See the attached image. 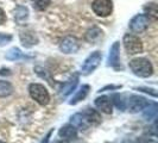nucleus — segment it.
Here are the masks:
<instances>
[{
  "label": "nucleus",
  "mask_w": 158,
  "mask_h": 143,
  "mask_svg": "<svg viewBox=\"0 0 158 143\" xmlns=\"http://www.w3.org/2000/svg\"><path fill=\"white\" fill-rule=\"evenodd\" d=\"M35 71H36V73L40 75L42 79H47V80H49L50 84H52V81L50 79V75H49V72H47L45 69H43L42 67H36Z\"/></svg>",
  "instance_id": "obj_25"
},
{
  "label": "nucleus",
  "mask_w": 158,
  "mask_h": 143,
  "mask_svg": "<svg viewBox=\"0 0 158 143\" xmlns=\"http://www.w3.org/2000/svg\"><path fill=\"white\" fill-rule=\"evenodd\" d=\"M12 41V36L11 35H6V33H0V47H4Z\"/></svg>",
  "instance_id": "obj_26"
},
{
  "label": "nucleus",
  "mask_w": 158,
  "mask_h": 143,
  "mask_svg": "<svg viewBox=\"0 0 158 143\" xmlns=\"http://www.w3.org/2000/svg\"><path fill=\"white\" fill-rule=\"evenodd\" d=\"M77 84H79V75H74L71 79H69L65 84H63V86L60 91L61 98H67L69 94H71L75 91Z\"/></svg>",
  "instance_id": "obj_11"
},
{
  "label": "nucleus",
  "mask_w": 158,
  "mask_h": 143,
  "mask_svg": "<svg viewBox=\"0 0 158 143\" xmlns=\"http://www.w3.org/2000/svg\"><path fill=\"white\" fill-rule=\"evenodd\" d=\"M31 1L33 8L37 10V11H44V10H47L48 6L51 2V0H31Z\"/></svg>",
  "instance_id": "obj_24"
},
{
  "label": "nucleus",
  "mask_w": 158,
  "mask_h": 143,
  "mask_svg": "<svg viewBox=\"0 0 158 143\" xmlns=\"http://www.w3.org/2000/svg\"><path fill=\"white\" fill-rule=\"evenodd\" d=\"M123 143H135V142H133V141H130V140H125Z\"/></svg>",
  "instance_id": "obj_32"
},
{
  "label": "nucleus",
  "mask_w": 158,
  "mask_h": 143,
  "mask_svg": "<svg viewBox=\"0 0 158 143\" xmlns=\"http://www.w3.org/2000/svg\"><path fill=\"white\" fill-rule=\"evenodd\" d=\"M58 143H63V142H58Z\"/></svg>",
  "instance_id": "obj_34"
},
{
  "label": "nucleus",
  "mask_w": 158,
  "mask_h": 143,
  "mask_svg": "<svg viewBox=\"0 0 158 143\" xmlns=\"http://www.w3.org/2000/svg\"><path fill=\"white\" fill-rule=\"evenodd\" d=\"M29 93L32 99L35 102H37L40 105L44 106V105H48L50 102L49 92L47 91V88L40 84H31L29 86Z\"/></svg>",
  "instance_id": "obj_2"
},
{
  "label": "nucleus",
  "mask_w": 158,
  "mask_h": 143,
  "mask_svg": "<svg viewBox=\"0 0 158 143\" xmlns=\"http://www.w3.org/2000/svg\"><path fill=\"white\" fill-rule=\"evenodd\" d=\"M6 19H7V18H6V15H5V12H4V11L0 8V25L5 23V22H6Z\"/></svg>",
  "instance_id": "obj_30"
},
{
  "label": "nucleus",
  "mask_w": 158,
  "mask_h": 143,
  "mask_svg": "<svg viewBox=\"0 0 158 143\" xmlns=\"http://www.w3.org/2000/svg\"><path fill=\"white\" fill-rule=\"evenodd\" d=\"M144 11L146 12V16L149 17L152 20H157L158 19V7L155 2L146 4L144 6Z\"/></svg>",
  "instance_id": "obj_20"
},
{
  "label": "nucleus",
  "mask_w": 158,
  "mask_h": 143,
  "mask_svg": "<svg viewBox=\"0 0 158 143\" xmlns=\"http://www.w3.org/2000/svg\"><path fill=\"white\" fill-rule=\"evenodd\" d=\"M5 57L7 60H10V61H18V60H22V58H30L29 56L24 55L23 53H22V50L17 47H13L11 48L10 50H7Z\"/></svg>",
  "instance_id": "obj_16"
},
{
  "label": "nucleus",
  "mask_w": 158,
  "mask_h": 143,
  "mask_svg": "<svg viewBox=\"0 0 158 143\" xmlns=\"http://www.w3.org/2000/svg\"><path fill=\"white\" fill-rule=\"evenodd\" d=\"M123 43H124V47L126 49L127 54H130V55H135V54H139L143 51L142 41L135 35H131V33L125 35Z\"/></svg>",
  "instance_id": "obj_4"
},
{
  "label": "nucleus",
  "mask_w": 158,
  "mask_h": 143,
  "mask_svg": "<svg viewBox=\"0 0 158 143\" xmlns=\"http://www.w3.org/2000/svg\"><path fill=\"white\" fill-rule=\"evenodd\" d=\"M94 13L99 17H108L113 11L112 0H94L92 2Z\"/></svg>",
  "instance_id": "obj_6"
},
{
  "label": "nucleus",
  "mask_w": 158,
  "mask_h": 143,
  "mask_svg": "<svg viewBox=\"0 0 158 143\" xmlns=\"http://www.w3.org/2000/svg\"><path fill=\"white\" fill-rule=\"evenodd\" d=\"M137 91H140V92H144V93H148V94L152 95L153 98H157V92L155 88H148V87H137L135 88Z\"/></svg>",
  "instance_id": "obj_27"
},
{
  "label": "nucleus",
  "mask_w": 158,
  "mask_h": 143,
  "mask_svg": "<svg viewBox=\"0 0 158 143\" xmlns=\"http://www.w3.org/2000/svg\"><path fill=\"white\" fill-rule=\"evenodd\" d=\"M0 143H5V142H1V141H0Z\"/></svg>",
  "instance_id": "obj_33"
},
{
  "label": "nucleus",
  "mask_w": 158,
  "mask_h": 143,
  "mask_svg": "<svg viewBox=\"0 0 158 143\" xmlns=\"http://www.w3.org/2000/svg\"><path fill=\"white\" fill-rule=\"evenodd\" d=\"M60 49L64 54H74L80 49V42L74 36H67L60 44Z\"/></svg>",
  "instance_id": "obj_8"
},
{
  "label": "nucleus",
  "mask_w": 158,
  "mask_h": 143,
  "mask_svg": "<svg viewBox=\"0 0 158 143\" xmlns=\"http://www.w3.org/2000/svg\"><path fill=\"white\" fill-rule=\"evenodd\" d=\"M29 18V10L25 6H18L16 8V15H15V19L17 23L22 24Z\"/></svg>",
  "instance_id": "obj_18"
},
{
  "label": "nucleus",
  "mask_w": 158,
  "mask_h": 143,
  "mask_svg": "<svg viewBox=\"0 0 158 143\" xmlns=\"http://www.w3.org/2000/svg\"><path fill=\"white\" fill-rule=\"evenodd\" d=\"M52 132H54V129H51V130L48 132L47 136H45V137L42 140V142H40V143H49V141H50V137H51V135H52Z\"/></svg>",
  "instance_id": "obj_29"
},
{
  "label": "nucleus",
  "mask_w": 158,
  "mask_h": 143,
  "mask_svg": "<svg viewBox=\"0 0 158 143\" xmlns=\"http://www.w3.org/2000/svg\"><path fill=\"white\" fill-rule=\"evenodd\" d=\"M119 55H120V43L119 42H114L113 46L110 49V54H108V60H107V64L117 68L119 66Z\"/></svg>",
  "instance_id": "obj_12"
},
{
  "label": "nucleus",
  "mask_w": 158,
  "mask_h": 143,
  "mask_svg": "<svg viewBox=\"0 0 158 143\" xmlns=\"http://www.w3.org/2000/svg\"><path fill=\"white\" fill-rule=\"evenodd\" d=\"M101 60H102V54H101V51H99V50L93 51V53L85 60V62H83L82 67H81L82 74L88 75V74L93 73V72L99 67V64H100V62H101Z\"/></svg>",
  "instance_id": "obj_3"
},
{
  "label": "nucleus",
  "mask_w": 158,
  "mask_h": 143,
  "mask_svg": "<svg viewBox=\"0 0 158 143\" xmlns=\"http://www.w3.org/2000/svg\"><path fill=\"white\" fill-rule=\"evenodd\" d=\"M130 68L133 74L139 78H149L153 74V67L151 62L145 57H137L130 61Z\"/></svg>",
  "instance_id": "obj_1"
},
{
  "label": "nucleus",
  "mask_w": 158,
  "mask_h": 143,
  "mask_svg": "<svg viewBox=\"0 0 158 143\" xmlns=\"http://www.w3.org/2000/svg\"><path fill=\"white\" fill-rule=\"evenodd\" d=\"M112 103L117 106V109H119L120 111H125L126 110V100L124 99V95L115 93L112 95Z\"/></svg>",
  "instance_id": "obj_22"
},
{
  "label": "nucleus",
  "mask_w": 158,
  "mask_h": 143,
  "mask_svg": "<svg viewBox=\"0 0 158 143\" xmlns=\"http://www.w3.org/2000/svg\"><path fill=\"white\" fill-rule=\"evenodd\" d=\"M89 89H90V86H89V85H82V86L80 87L79 91H77V93L71 98V100L69 102V104H70V105H76V104L80 103L81 100H83L88 95V93H89Z\"/></svg>",
  "instance_id": "obj_15"
},
{
  "label": "nucleus",
  "mask_w": 158,
  "mask_h": 143,
  "mask_svg": "<svg viewBox=\"0 0 158 143\" xmlns=\"http://www.w3.org/2000/svg\"><path fill=\"white\" fill-rule=\"evenodd\" d=\"M95 106L100 110L101 112L106 113V115H111L112 113V102L111 98L107 97V95H101V97H98L95 99Z\"/></svg>",
  "instance_id": "obj_10"
},
{
  "label": "nucleus",
  "mask_w": 158,
  "mask_h": 143,
  "mask_svg": "<svg viewBox=\"0 0 158 143\" xmlns=\"http://www.w3.org/2000/svg\"><path fill=\"white\" fill-rule=\"evenodd\" d=\"M121 87H123V85H107L105 87L100 88L98 92L101 93V92H106V91H115V89H120Z\"/></svg>",
  "instance_id": "obj_28"
},
{
  "label": "nucleus",
  "mask_w": 158,
  "mask_h": 143,
  "mask_svg": "<svg viewBox=\"0 0 158 143\" xmlns=\"http://www.w3.org/2000/svg\"><path fill=\"white\" fill-rule=\"evenodd\" d=\"M85 112H86V115H87L88 120H89V123H90L92 127H93V125H99V124L101 123V116L99 115L98 111H95L93 109H87Z\"/></svg>",
  "instance_id": "obj_19"
},
{
  "label": "nucleus",
  "mask_w": 158,
  "mask_h": 143,
  "mask_svg": "<svg viewBox=\"0 0 158 143\" xmlns=\"http://www.w3.org/2000/svg\"><path fill=\"white\" fill-rule=\"evenodd\" d=\"M149 104L150 103L146 98H144L142 95L132 94L130 95L128 100L126 102V107L131 113H138V112L143 111Z\"/></svg>",
  "instance_id": "obj_5"
},
{
  "label": "nucleus",
  "mask_w": 158,
  "mask_h": 143,
  "mask_svg": "<svg viewBox=\"0 0 158 143\" xmlns=\"http://www.w3.org/2000/svg\"><path fill=\"white\" fill-rule=\"evenodd\" d=\"M149 23H150V18L146 15H137L131 19L130 29L135 33H140L148 29Z\"/></svg>",
  "instance_id": "obj_7"
},
{
  "label": "nucleus",
  "mask_w": 158,
  "mask_h": 143,
  "mask_svg": "<svg viewBox=\"0 0 158 143\" xmlns=\"http://www.w3.org/2000/svg\"><path fill=\"white\" fill-rule=\"evenodd\" d=\"M102 35V31L99 29V28H92L90 30H88L86 33V38L89 42H94V41L99 40Z\"/></svg>",
  "instance_id": "obj_23"
},
{
  "label": "nucleus",
  "mask_w": 158,
  "mask_h": 143,
  "mask_svg": "<svg viewBox=\"0 0 158 143\" xmlns=\"http://www.w3.org/2000/svg\"><path fill=\"white\" fill-rule=\"evenodd\" d=\"M13 93V86L5 80H0V98H5Z\"/></svg>",
  "instance_id": "obj_21"
},
{
  "label": "nucleus",
  "mask_w": 158,
  "mask_h": 143,
  "mask_svg": "<svg viewBox=\"0 0 158 143\" xmlns=\"http://www.w3.org/2000/svg\"><path fill=\"white\" fill-rule=\"evenodd\" d=\"M0 75H11V71L8 68H1L0 69Z\"/></svg>",
  "instance_id": "obj_31"
},
{
  "label": "nucleus",
  "mask_w": 158,
  "mask_h": 143,
  "mask_svg": "<svg viewBox=\"0 0 158 143\" xmlns=\"http://www.w3.org/2000/svg\"><path fill=\"white\" fill-rule=\"evenodd\" d=\"M58 136L61 138H63L65 141H73L77 137V129L75 127H73L71 124H67L60 129L58 131Z\"/></svg>",
  "instance_id": "obj_14"
},
{
  "label": "nucleus",
  "mask_w": 158,
  "mask_h": 143,
  "mask_svg": "<svg viewBox=\"0 0 158 143\" xmlns=\"http://www.w3.org/2000/svg\"><path fill=\"white\" fill-rule=\"evenodd\" d=\"M20 42L25 48H30L38 43V38L36 33L31 30H25L20 32Z\"/></svg>",
  "instance_id": "obj_13"
},
{
  "label": "nucleus",
  "mask_w": 158,
  "mask_h": 143,
  "mask_svg": "<svg viewBox=\"0 0 158 143\" xmlns=\"http://www.w3.org/2000/svg\"><path fill=\"white\" fill-rule=\"evenodd\" d=\"M157 111H158V106L156 103H152V104H149L145 109H144V112H143V117L144 119H146V120H152V119L156 118V116H157Z\"/></svg>",
  "instance_id": "obj_17"
},
{
  "label": "nucleus",
  "mask_w": 158,
  "mask_h": 143,
  "mask_svg": "<svg viewBox=\"0 0 158 143\" xmlns=\"http://www.w3.org/2000/svg\"><path fill=\"white\" fill-rule=\"evenodd\" d=\"M70 124L76 129H81V130H87L88 128L90 127V123H89L87 115L85 111L75 113L74 116H71Z\"/></svg>",
  "instance_id": "obj_9"
}]
</instances>
